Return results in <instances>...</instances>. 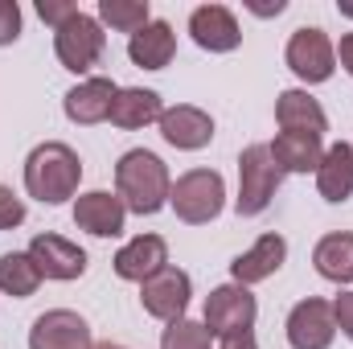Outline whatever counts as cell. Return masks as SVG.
Listing matches in <instances>:
<instances>
[{
    "mask_svg": "<svg viewBox=\"0 0 353 349\" xmlns=\"http://www.w3.org/2000/svg\"><path fill=\"white\" fill-rule=\"evenodd\" d=\"M115 193L128 206V214L152 218L169 206L173 193V177L165 169V161L148 148H128L115 165Z\"/></svg>",
    "mask_w": 353,
    "mask_h": 349,
    "instance_id": "cell-1",
    "label": "cell"
},
{
    "mask_svg": "<svg viewBox=\"0 0 353 349\" xmlns=\"http://www.w3.org/2000/svg\"><path fill=\"white\" fill-rule=\"evenodd\" d=\"M79 181H83V161L62 140H46L25 157V193L41 206H62L79 197Z\"/></svg>",
    "mask_w": 353,
    "mask_h": 349,
    "instance_id": "cell-2",
    "label": "cell"
},
{
    "mask_svg": "<svg viewBox=\"0 0 353 349\" xmlns=\"http://www.w3.org/2000/svg\"><path fill=\"white\" fill-rule=\"evenodd\" d=\"M169 206L185 226H210L226 210V181L218 169H189L173 181Z\"/></svg>",
    "mask_w": 353,
    "mask_h": 349,
    "instance_id": "cell-3",
    "label": "cell"
},
{
    "mask_svg": "<svg viewBox=\"0 0 353 349\" xmlns=\"http://www.w3.org/2000/svg\"><path fill=\"white\" fill-rule=\"evenodd\" d=\"M54 54H58V62H62V70H70V74H87L103 62V54H107V33H103V25H99V17H90V12H74L66 25H58L54 29Z\"/></svg>",
    "mask_w": 353,
    "mask_h": 349,
    "instance_id": "cell-4",
    "label": "cell"
},
{
    "mask_svg": "<svg viewBox=\"0 0 353 349\" xmlns=\"http://www.w3.org/2000/svg\"><path fill=\"white\" fill-rule=\"evenodd\" d=\"M279 181H283V173L271 161V148L267 144H247L239 152V197H234V214L239 218H259L267 206H271Z\"/></svg>",
    "mask_w": 353,
    "mask_h": 349,
    "instance_id": "cell-5",
    "label": "cell"
},
{
    "mask_svg": "<svg viewBox=\"0 0 353 349\" xmlns=\"http://www.w3.org/2000/svg\"><path fill=\"white\" fill-rule=\"evenodd\" d=\"M283 62L304 83V90H308V87H316V83L333 79V70H337V46H333V37L321 25H300L288 37V46H283Z\"/></svg>",
    "mask_w": 353,
    "mask_h": 349,
    "instance_id": "cell-6",
    "label": "cell"
},
{
    "mask_svg": "<svg viewBox=\"0 0 353 349\" xmlns=\"http://www.w3.org/2000/svg\"><path fill=\"white\" fill-rule=\"evenodd\" d=\"M259 321V300L251 288L243 283H222L205 296V308H201V325L210 329V337H234V333H251Z\"/></svg>",
    "mask_w": 353,
    "mask_h": 349,
    "instance_id": "cell-7",
    "label": "cell"
},
{
    "mask_svg": "<svg viewBox=\"0 0 353 349\" xmlns=\"http://www.w3.org/2000/svg\"><path fill=\"white\" fill-rule=\"evenodd\" d=\"M189 300H193V279H189V271H181L173 263L165 271H157L152 279L140 283V308L152 321H165V325L181 321L185 308H189Z\"/></svg>",
    "mask_w": 353,
    "mask_h": 349,
    "instance_id": "cell-8",
    "label": "cell"
},
{
    "mask_svg": "<svg viewBox=\"0 0 353 349\" xmlns=\"http://www.w3.org/2000/svg\"><path fill=\"white\" fill-rule=\"evenodd\" d=\"M288 346L292 349H329L337 341V321H333V300L308 296L300 304H292L288 321H283Z\"/></svg>",
    "mask_w": 353,
    "mask_h": 349,
    "instance_id": "cell-9",
    "label": "cell"
},
{
    "mask_svg": "<svg viewBox=\"0 0 353 349\" xmlns=\"http://www.w3.org/2000/svg\"><path fill=\"white\" fill-rule=\"evenodd\" d=\"M29 259L37 263V271H41V279H58V283H70V279H83L87 275V251L79 247V243H70V239H62V235H33V243H29Z\"/></svg>",
    "mask_w": 353,
    "mask_h": 349,
    "instance_id": "cell-10",
    "label": "cell"
},
{
    "mask_svg": "<svg viewBox=\"0 0 353 349\" xmlns=\"http://www.w3.org/2000/svg\"><path fill=\"white\" fill-rule=\"evenodd\" d=\"M189 37L205 54H234L243 46V25L226 4H197L189 12Z\"/></svg>",
    "mask_w": 353,
    "mask_h": 349,
    "instance_id": "cell-11",
    "label": "cell"
},
{
    "mask_svg": "<svg viewBox=\"0 0 353 349\" xmlns=\"http://www.w3.org/2000/svg\"><path fill=\"white\" fill-rule=\"evenodd\" d=\"M29 349H94V337L74 308H50L29 325Z\"/></svg>",
    "mask_w": 353,
    "mask_h": 349,
    "instance_id": "cell-12",
    "label": "cell"
},
{
    "mask_svg": "<svg viewBox=\"0 0 353 349\" xmlns=\"http://www.w3.org/2000/svg\"><path fill=\"white\" fill-rule=\"evenodd\" d=\"M74 226L94 239H119L128 230V206L119 201V193L87 189L74 197Z\"/></svg>",
    "mask_w": 353,
    "mask_h": 349,
    "instance_id": "cell-13",
    "label": "cell"
},
{
    "mask_svg": "<svg viewBox=\"0 0 353 349\" xmlns=\"http://www.w3.org/2000/svg\"><path fill=\"white\" fill-rule=\"evenodd\" d=\"M161 136L165 144L176 148V152H201L210 140H214V115L193 107V103H176V107H165L161 115Z\"/></svg>",
    "mask_w": 353,
    "mask_h": 349,
    "instance_id": "cell-14",
    "label": "cell"
},
{
    "mask_svg": "<svg viewBox=\"0 0 353 349\" xmlns=\"http://www.w3.org/2000/svg\"><path fill=\"white\" fill-rule=\"evenodd\" d=\"M111 267H115L119 279L144 283V279H152L157 271L169 267V243H165L161 235H136V239H128V243L115 251Z\"/></svg>",
    "mask_w": 353,
    "mask_h": 349,
    "instance_id": "cell-15",
    "label": "cell"
},
{
    "mask_svg": "<svg viewBox=\"0 0 353 349\" xmlns=\"http://www.w3.org/2000/svg\"><path fill=\"white\" fill-rule=\"evenodd\" d=\"M115 90L119 87H115L111 79L90 74V79H83L79 87H70L66 94H62V111H66L70 123H79V128H94V123H103V119L111 115Z\"/></svg>",
    "mask_w": 353,
    "mask_h": 349,
    "instance_id": "cell-16",
    "label": "cell"
},
{
    "mask_svg": "<svg viewBox=\"0 0 353 349\" xmlns=\"http://www.w3.org/2000/svg\"><path fill=\"white\" fill-rule=\"evenodd\" d=\"M283 263H288V239H283V235H275V230H271V235H259L251 251H243L239 259L230 263V283L255 288V283L271 279Z\"/></svg>",
    "mask_w": 353,
    "mask_h": 349,
    "instance_id": "cell-17",
    "label": "cell"
},
{
    "mask_svg": "<svg viewBox=\"0 0 353 349\" xmlns=\"http://www.w3.org/2000/svg\"><path fill=\"white\" fill-rule=\"evenodd\" d=\"M128 58H132V66H140V70H165V66L176 58L173 25L161 21V17H152L140 33L128 37Z\"/></svg>",
    "mask_w": 353,
    "mask_h": 349,
    "instance_id": "cell-18",
    "label": "cell"
},
{
    "mask_svg": "<svg viewBox=\"0 0 353 349\" xmlns=\"http://www.w3.org/2000/svg\"><path fill=\"white\" fill-rule=\"evenodd\" d=\"M275 123H279V132H312V136L329 132V115H325L321 99H312L304 87L279 90V99H275Z\"/></svg>",
    "mask_w": 353,
    "mask_h": 349,
    "instance_id": "cell-19",
    "label": "cell"
},
{
    "mask_svg": "<svg viewBox=\"0 0 353 349\" xmlns=\"http://www.w3.org/2000/svg\"><path fill=\"white\" fill-rule=\"evenodd\" d=\"M161 115H165V99L157 94V90L148 87H119L115 90V103H111V123L119 128V132H140V128H148V123H161Z\"/></svg>",
    "mask_w": 353,
    "mask_h": 349,
    "instance_id": "cell-20",
    "label": "cell"
},
{
    "mask_svg": "<svg viewBox=\"0 0 353 349\" xmlns=\"http://www.w3.org/2000/svg\"><path fill=\"white\" fill-rule=\"evenodd\" d=\"M267 148H271V161L279 165V173H316V165L325 157V136H312V132H279Z\"/></svg>",
    "mask_w": 353,
    "mask_h": 349,
    "instance_id": "cell-21",
    "label": "cell"
},
{
    "mask_svg": "<svg viewBox=\"0 0 353 349\" xmlns=\"http://www.w3.org/2000/svg\"><path fill=\"white\" fill-rule=\"evenodd\" d=\"M316 193L333 206L353 197V144L337 140V144L325 148V157L316 165Z\"/></svg>",
    "mask_w": 353,
    "mask_h": 349,
    "instance_id": "cell-22",
    "label": "cell"
},
{
    "mask_svg": "<svg viewBox=\"0 0 353 349\" xmlns=\"http://www.w3.org/2000/svg\"><path fill=\"white\" fill-rule=\"evenodd\" d=\"M312 267H316L321 279H329V283H337V288L353 283V235L350 230L325 235V239L312 247Z\"/></svg>",
    "mask_w": 353,
    "mask_h": 349,
    "instance_id": "cell-23",
    "label": "cell"
},
{
    "mask_svg": "<svg viewBox=\"0 0 353 349\" xmlns=\"http://www.w3.org/2000/svg\"><path fill=\"white\" fill-rule=\"evenodd\" d=\"M41 288V271L29 259V251H8L0 255V292L12 300H29Z\"/></svg>",
    "mask_w": 353,
    "mask_h": 349,
    "instance_id": "cell-24",
    "label": "cell"
},
{
    "mask_svg": "<svg viewBox=\"0 0 353 349\" xmlns=\"http://www.w3.org/2000/svg\"><path fill=\"white\" fill-rule=\"evenodd\" d=\"M148 21H152L148 0H99V25L103 29H115V33H128L132 37Z\"/></svg>",
    "mask_w": 353,
    "mask_h": 349,
    "instance_id": "cell-25",
    "label": "cell"
},
{
    "mask_svg": "<svg viewBox=\"0 0 353 349\" xmlns=\"http://www.w3.org/2000/svg\"><path fill=\"white\" fill-rule=\"evenodd\" d=\"M161 349H214V337H210V329H205L201 321L181 317V321H173V325H165Z\"/></svg>",
    "mask_w": 353,
    "mask_h": 349,
    "instance_id": "cell-26",
    "label": "cell"
},
{
    "mask_svg": "<svg viewBox=\"0 0 353 349\" xmlns=\"http://www.w3.org/2000/svg\"><path fill=\"white\" fill-rule=\"evenodd\" d=\"M21 222H25V201L8 185H0V230H17Z\"/></svg>",
    "mask_w": 353,
    "mask_h": 349,
    "instance_id": "cell-27",
    "label": "cell"
},
{
    "mask_svg": "<svg viewBox=\"0 0 353 349\" xmlns=\"http://www.w3.org/2000/svg\"><path fill=\"white\" fill-rule=\"evenodd\" d=\"M21 25H25L21 4L17 0H0V46H12L21 37Z\"/></svg>",
    "mask_w": 353,
    "mask_h": 349,
    "instance_id": "cell-28",
    "label": "cell"
},
{
    "mask_svg": "<svg viewBox=\"0 0 353 349\" xmlns=\"http://www.w3.org/2000/svg\"><path fill=\"white\" fill-rule=\"evenodd\" d=\"M79 12V4H70V0H37V17L50 25V29H58V25H66L70 17Z\"/></svg>",
    "mask_w": 353,
    "mask_h": 349,
    "instance_id": "cell-29",
    "label": "cell"
},
{
    "mask_svg": "<svg viewBox=\"0 0 353 349\" xmlns=\"http://www.w3.org/2000/svg\"><path fill=\"white\" fill-rule=\"evenodd\" d=\"M333 321H337V333H345L353 341V288L333 300Z\"/></svg>",
    "mask_w": 353,
    "mask_h": 349,
    "instance_id": "cell-30",
    "label": "cell"
},
{
    "mask_svg": "<svg viewBox=\"0 0 353 349\" xmlns=\"http://www.w3.org/2000/svg\"><path fill=\"white\" fill-rule=\"evenodd\" d=\"M337 62H341V70L353 79V33H341V41H337Z\"/></svg>",
    "mask_w": 353,
    "mask_h": 349,
    "instance_id": "cell-31",
    "label": "cell"
},
{
    "mask_svg": "<svg viewBox=\"0 0 353 349\" xmlns=\"http://www.w3.org/2000/svg\"><path fill=\"white\" fill-rule=\"evenodd\" d=\"M218 349H259V341H255V333H234V337H222Z\"/></svg>",
    "mask_w": 353,
    "mask_h": 349,
    "instance_id": "cell-32",
    "label": "cell"
},
{
    "mask_svg": "<svg viewBox=\"0 0 353 349\" xmlns=\"http://www.w3.org/2000/svg\"><path fill=\"white\" fill-rule=\"evenodd\" d=\"M247 8H251L255 17H279V12L288 8V0H271V4H259V0H251Z\"/></svg>",
    "mask_w": 353,
    "mask_h": 349,
    "instance_id": "cell-33",
    "label": "cell"
},
{
    "mask_svg": "<svg viewBox=\"0 0 353 349\" xmlns=\"http://www.w3.org/2000/svg\"><path fill=\"white\" fill-rule=\"evenodd\" d=\"M337 12H341V17H350V21H353V4H350V0H337Z\"/></svg>",
    "mask_w": 353,
    "mask_h": 349,
    "instance_id": "cell-34",
    "label": "cell"
},
{
    "mask_svg": "<svg viewBox=\"0 0 353 349\" xmlns=\"http://www.w3.org/2000/svg\"><path fill=\"white\" fill-rule=\"evenodd\" d=\"M94 349H128V346H119V341H94Z\"/></svg>",
    "mask_w": 353,
    "mask_h": 349,
    "instance_id": "cell-35",
    "label": "cell"
}]
</instances>
